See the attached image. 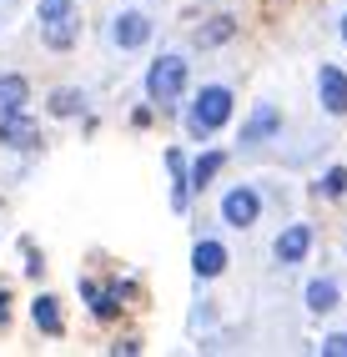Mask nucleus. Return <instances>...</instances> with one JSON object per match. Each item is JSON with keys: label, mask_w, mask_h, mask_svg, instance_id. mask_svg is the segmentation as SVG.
Wrapping results in <instances>:
<instances>
[{"label": "nucleus", "mask_w": 347, "mask_h": 357, "mask_svg": "<svg viewBox=\"0 0 347 357\" xmlns=\"http://www.w3.org/2000/svg\"><path fill=\"white\" fill-rule=\"evenodd\" d=\"M226 116H231V91L226 86H206L196 96V106H192V116H187V126H192V136H212Z\"/></svg>", "instance_id": "f257e3e1"}, {"label": "nucleus", "mask_w": 347, "mask_h": 357, "mask_svg": "<svg viewBox=\"0 0 347 357\" xmlns=\"http://www.w3.org/2000/svg\"><path fill=\"white\" fill-rule=\"evenodd\" d=\"M181 86H187V61L181 56H161L151 70H146V96L156 106H171L181 96Z\"/></svg>", "instance_id": "f03ea898"}, {"label": "nucleus", "mask_w": 347, "mask_h": 357, "mask_svg": "<svg viewBox=\"0 0 347 357\" xmlns=\"http://www.w3.org/2000/svg\"><path fill=\"white\" fill-rule=\"evenodd\" d=\"M40 20H45V40L65 51L71 45V0H40Z\"/></svg>", "instance_id": "7ed1b4c3"}, {"label": "nucleus", "mask_w": 347, "mask_h": 357, "mask_svg": "<svg viewBox=\"0 0 347 357\" xmlns=\"http://www.w3.org/2000/svg\"><path fill=\"white\" fill-rule=\"evenodd\" d=\"M257 211H262V202H257V192H252V186H237V192L222 197L226 227H252V222H257Z\"/></svg>", "instance_id": "20e7f679"}, {"label": "nucleus", "mask_w": 347, "mask_h": 357, "mask_svg": "<svg viewBox=\"0 0 347 357\" xmlns=\"http://www.w3.org/2000/svg\"><path fill=\"white\" fill-rule=\"evenodd\" d=\"M317 91H322V106H327L332 116H347V76H342L337 66H322Z\"/></svg>", "instance_id": "39448f33"}, {"label": "nucleus", "mask_w": 347, "mask_h": 357, "mask_svg": "<svg viewBox=\"0 0 347 357\" xmlns=\"http://www.w3.org/2000/svg\"><path fill=\"white\" fill-rule=\"evenodd\" d=\"M111 36H116V45H146V36H151V20L141 15V10H126V15H116V26H111Z\"/></svg>", "instance_id": "423d86ee"}, {"label": "nucleus", "mask_w": 347, "mask_h": 357, "mask_svg": "<svg viewBox=\"0 0 347 357\" xmlns=\"http://www.w3.org/2000/svg\"><path fill=\"white\" fill-rule=\"evenodd\" d=\"M307 247H312V227L297 222V227H287L282 236H277V261H287V267H292V261L307 257Z\"/></svg>", "instance_id": "0eeeda50"}, {"label": "nucleus", "mask_w": 347, "mask_h": 357, "mask_svg": "<svg viewBox=\"0 0 347 357\" xmlns=\"http://www.w3.org/2000/svg\"><path fill=\"white\" fill-rule=\"evenodd\" d=\"M0 141H6V146H36V121H26L20 111L0 116Z\"/></svg>", "instance_id": "6e6552de"}, {"label": "nucleus", "mask_w": 347, "mask_h": 357, "mask_svg": "<svg viewBox=\"0 0 347 357\" xmlns=\"http://www.w3.org/2000/svg\"><path fill=\"white\" fill-rule=\"evenodd\" d=\"M192 267H196V277H217L226 267V247L222 242H196L192 247Z\"/></svg>", "instance_id": "1a4fd4ad"}, {"label": "nucleus", "mask_w": 347, "mask_h": 357, "mask_svg": "<svg viewBox=\"0 0 347 357\" xmlns=\"http://www.w3.org/2000/svg\"><path fill=\"white\" fill-rule=\"evenodd\" d=\"M277 126H282V111H277V106H257V116L242 126V141H267Z\"/></svg>", "instance_id": "9d476101"}, {"label": "nucleus", "mask_w": 347, "mask_h": 357, "mask_svg": "<svg viewBox=\"0 0 347 357\" xmlns=\"http://www.w3.org/2000/svg\"><path fill=\"white\" fill-rule=\"evenodd\" d=\"M26 96H31V86H26V76H0V116H10V111H20V106H26Z\"/></svg>", "instance_id": "9b49d317"}, {"label": "nucleus", "mask_w": 347, "mask_h": 357, "mask_svg": "<svg viewBox=\"0 0 347 357\" xmlns=\"http://www.w3.org/2000/svg\"><path fill=\"white\" fill-rule=\"evenodd\" d=\"M81 297L91 302V312H96L101 322H111L116 317V297H121V292H106V287H96V282H81Z\"/></svg>", "instance_id": "f8f14e48"}, {"label": "nucleus", "mask_w": 347, "mask_h": 357, "mask_svg": "<svg viewBox=\"0 0 347 357\" xmlns=\"http://www.w3.org/2000/svg\"><path fill=\"white\" fill-rule=\"evenodd\" d=\"M31 317H36V327H40V332H51V337H56V332H65L56 297H36V302H31Z\"/></svg>", "instance_id": "ddd939ff"}, {"label": "nucleus", "mask_w": 347, "mask_h": 357, "mask_svg": "<svg viewBox=\"0 0 347 357\" xmlns=\"http://www.w3.org/2000/svg\"><path fill=\"white\" fill-rule=\"evenodd\" d=\"M222 166H226V156H222V151H206V156H196V166H192V186H206V181H212V176L222 172Z\"/></svg>", "instance_id": "4468645a"}, {"label": "nucleus", "mask_w": 347, "mask_h": 357, "mask_svg": "<svg viewBox=\"0 0 347 357\" xmlns=\"http://www.w3.org/2000/svg\"><path fill=\"white\" fill-rule=\"evenodd\" d=\"M307 307H312V312H332V307H337V287H332V282H312V287H307Z\"/></svg>", "instance_id": "2eb2a0df"}, {"label": "nucleus", "mask_w": 347, "mask_h": 357, "mask_svg": "<svg viewBox=\"0 0 347 357\" xmlns=\"http://www.w3.org/2000/svg\"><path fill=\"white\" fill-rule=\"evenodd\" d=\"M231 31H237V26H231V20H217V26H206V31H196V45H222Z\"/></svg>", "instance_id": "dca6fc26"}, {"label": "nucleus", "mask_w": 347, "mask_h": 357, "mask_svg": "<svg viewBox=\"0 0 347 357\" xmlns=\"http://www.w3.org/2000/svg\"><path fill=\"white\" fill-rule=\"evenodd\" d=\"M76 106H81L76 91H56V96H51V111H56V116H71Z\"/></svg>", "instance_id": "f3484780"}, {"label": "nucleus", "mask_w": 347, "mask_h": 357, "mask_svg": "<svg viewBox=\"0 0 347 357\" xmlns=\"http://www.w3.org/2000/svg\"><path fill=\"white\" fill-rule=\"evenodd\" d=\"M322 192H327V197H342V192H347V172H342V166H332V172H327Z\"/></svg>", "instance_id": "a211bd4d"}, {"label": "nucleus", "mask_w": 347, "mask_h": 357, "mask_svg": "<svg viewBox=\"0 0 347 357\" xmlns=\"http://www.w3.org/2000/svg\"><path fill=\"white\" fill-rule=\"evenodd\" d=\"M322 352H332V357H347V337H342V332H337V337H327V342H322Z\"/></svg>", "instance_id": "6ab92c4d"}, {"label": "nucleus", "mask_w": 347, "mask_h": 357, "mask_svg": "<svg viewBox=\"0 0 347 357\" xmlns=\"http://www.w3.org/2000/svg\"><path fill=\"white\" fill-rule=\"evenodd\" d=\"M0 322H6V292H0Z\"/></svg>", "instance_id": "aec40b11"}, {"label": "nucleus", "mask_w": 347, "mask_h": 357, "mask_svg": "<svg viewBox=\"0 0 347 357\" xmlns=\"http://www.w3.org/2000/svg\"><path fill=\"white\" fill-rule=\"evenodd\" d=\"M342 40H347V15H342Z\"/></svg>", "instance_id": "412c9836"}]
</instances>
